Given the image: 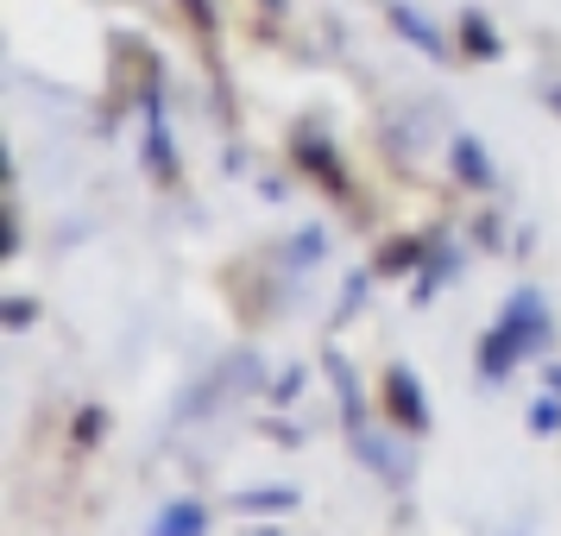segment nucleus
I'll return each instance as SVG.
<instances>
[{
    "instance_id": "nucleus-1",
    "label": "nucleus",
    "mask_w": 561,
    "mask_h": 536,
    "mask_svg": "<svg viewBox=\"0 0 561 536\" xmlns=\"http://www.w3.org/2000/svg\"><path fill=\"white\" fill-rule=\"evenodd\" d=\"M499 329H511L524 347H549L556 341V316H549V304L536 297V290H511V304H505V316H499Z\"/></svg>"
},
{
    "instance_id": "nucleus-2",
    "label": "nucleus",
    "mask_w": 561,
    "mask_h": 536,
    "mask_svg": "<svg viewBox=\"0 0 561 536\" xmlns=\"http://www.w3.org/2000/svg\"><path fill=\"white\" fill-rule=\"evenodd\" d=\"M385 404H391V423L410 435L430 430V404H423V385H416V373L410 366H391L385 373Z\"/></svg>"
},
{
    "instance_id": "nucleus-3",
    "label": "nucleus",
    "mask_w": 561,
    "mask_h": 536,
    "mask_svg": "<svg viewBox=\"0 0 561 536\" xmlns=\"http://www.w3.org/2000/svg\"><path fill=\"white\" fill-rule=\"evenodd\" d=\"M385 20H391V26L404 32V38H410V45H416L423 57H435V64L448 57V38H442V26H435L430 13H416L410 0H385Z\"/></svg>"
},
{
    "instance_id": "nucleus-4",
    "label": "nucleus",
    "mask_w": 561,
    "mask_h": 536,
    "mask_svg": "<svg viewBox=\"0 0 561 536\" xmlns=\"http://www.w3.org/2000/svg\"><path fill=\"white\" fill-rule=\"evenodd\" d=\"M146 171H152L158 183L178 178V146H171V127H164V107H158V95L146 102Z\"/></svg>"
},
{
    "instance_id": "nucleus-5",
    "label": "nucleus",
    "mask_w": 561,
    "mask_h": 536,
    "mask_svg": "<svg viewBox=\"0 0 561 536\" xmlns=\"http://www.w3.org/2000/svg\"><path fill=\"white\" fill-rule=\"evenodd\" d=\"M448 164H455V178L467 183V190H492V183H499V171H492V158H485V146L473 139V133H455Z\"/></svg>"
},
{
    "instance_id": "nucleus-6",
    "label": "nucleus",
    "mask_w": 561,
    "mask_h": 536,
    "mask_svg": "<svg viewBox=\"0 0 561 536\" xmlns=\"http://www.w3.org/2000/svg\"><path fill=\"white\" fill-rule=\"evenodd\" d=\"M228 505L240 511V517H284V511L304 505V492H297V486H253V492H233Z\"/></svg>"
},
{
    "instance_id": "nucleus-7",
    "label": "nucleus",
    "mask_w": 561,
    "mask_h": 536,
    "mask_svg": "<svg viewBox=\"0 0 561 536\" xmlns=\"http://www.w3.org/2000/svg\"><path fill=\"white\" fill-rule=\"evenodd\" d=\"M524 354H530V347H524L511 329H499V322H492V334L480 341V373H485V379H505V373H511Z\"/></svg>"
},
{
    "instance_id": "nucleus-8",
    "label": "nucleus",
    "mask_w": 561,
    "mask_h": 536,
    "mask_svg": "<svg viewBox=\"0 0 561 536\" xmlns=\"http://www.w3.org/2000/svg\"><path fill=\"white\" fill-rule=\"evenodd\" d=\"M152 536H208V511L196 499H178L152 517Z\"/></svg>"
},
{
    "instance_id": "nucleus-9",
    "label": "nucleus",
    "mask_w": 561,
    "mask_h": 536,
    "mask_svg": "<svg viewBox=\"0 0 561 536\" xmlns=\"http://www.w3.org/2000/svg\"><path fill=\"white\" fill-rule=\"evenodd\" d=\"M455 32H460V45H467V57H480V64H492V57H505V38L485 26L480 13H460L455 20Z\"/></svg>"
},
{
    "instance_id": "nucleus-10",
    "label": "nucleus",
    "mask_w": 561,
    "mask_h": 536,
    "mask_svg": "<svg viewBox=\"0 0 561 536\" xmlns=\"http://www.w3.org/2000/svg\"><path fill=\"white\" fill-rule=\"evenodd\" d=\"M297 164H304L309 178H322L329 190H347V178H341V164H334V152L322 146V139H316V133H304V139H297Z\"/></svg>"
},
{
    "instance_id": "nucleus-11",
    "label": "nucleus",
    "mask_w": 561,
    "mask_h": 536,
    "mask_svg": "<svg viewBox=\"0 0 561 536\" xmlns=\"http://www.w3.org/2000/svg\"><path fill=\"white\" fill-rule=\"evenodd\" d=\"M410 265H423V240H391L373 272H379V278H398V272H410Z\"/></svg>"
},
{
    "instance_id": "nucleus-12",
    "label": "nucleus",
    "mask_w": 561,
    "mask_h": 536,
    "mask_svg": "<svg viewBox=\"0 0 561 536\" xmlns=\"http://www.w3.org/2000/svg\"><path fill=\"white\" fill-rule=\"evenodd\" d=\"M322 253H329V233L322 228H304L290 240V265H322Z\"/></svg>"
},
{
    "instance_id": "nucleus-13",
    "label": "nucleus",
    "mask_w": 561,
    "mask_h": 536,
    "mask_svg": "<svg viewBox=\"0 0 561 536\" xmlns=\"http://www.w3.org/2000/svg\"><path fill=\"white\" fill-rule=\"evenodd\" d=\"M556 430H561V391L542 398V404H530V435H556Z\"/></svg>"
},
{
    "instance_id": "nucleus-14",
    "label": "nucleus",
    "mask_w": 561,
    "mask_h": 536,
    "mask_svg": "<svg viewBox=\"0 0 561 536\" xmlns=\"http://www.w3.org/2000/svg\"><path fill=\"white\" fill-rule=\"evenodd\" d=\"M297 385H304V366L278 373V385H272V404H290V398H297Z\"/></svg>"
},
{
    "instance_id": "nucleus-15",
    "label": "nucleus",
    "mask_w": 561,
    "mask_h": 536,
    "mask_svg": "<svg viewBox=\"0 0 561 536\" xmlns=\"http://www.w3.org/2000/svg\"><path fill=\"white\" fill-rule=\"evenodd\" d=\"M32 316H38V309H32V297H13V304H7V329H26Z\"/></svg>"
},
{
    "instance_id": "nucleus-16",
    "label": "nucleus",
    "mask_w": 561,
    "mask_h": 536,
    "mask_svg": "<svg viewBox=\"0 0 561 536\" xmlns=\"http://www.w3.org/2000/svg\"><path fill=\"white\" fill-rule=\"evenodd\" d=\"M366 290H373V278H347V290H341V297H347V309L366 304Z\"/></svg>"
},
{
    "instance_id": "nucleus-17",
    "label": "nucleus",
    "mask_w": 561,
    "mask_h": 536,
    "mask_svg": "<svg viewBox=\"0 0 561 536\" xmlns=\"http://www.w3.org/2000/svg\"><path fill=\"white\" fill-rule=\"evenodd\" d=\"M95 430H107V417H102V410H82V423H77V435H82V442H89V435H95Z\"/></svg>"
},
{
    "instance_id": "nucleus-18",
    "label": "nucleus",
    "mask_w": 561,
    "mask_h": 536,
    "mask_svg": "<svg viewBox=\"0 0 561 536\" xmlns=\"http://www.w3.org/2000/svg\"><path fill=\"white\" fill-rule=\"evenodd\" d=\"M183 7H190V13H196L203 26H208V20H215V13H208V0H183Z\"/></svg>"
},
{
    "instance_id": "nucleus-19",
    "label": "nucleus",
    "mask_w": 561,
    "mask_h": 536,
    "mask_svg": "<svg viewBox=\"0 0 561 536\" xmlns=\"http://www.w3.org/2000/svg\"><path fill=\"white\" fill-rule=\"evenodd\" d=\"M549 391H561V366H549Z\"/></svg>"
},
{
    "instance_id": "nucleus-20",
    "label": "nucleus",
    "mask_w": 561,
    "mask_h": 536,
    "mask_svg": "<svg viewBox=\"0 0 561 536\" xmlns=\"http://www.w3.org/2000/svg\"><path fill=\"white\" fill-rule=\"evenodd\" d=\"M549 107H556V114H561V82H556V89H549Z\"/></svg>"
}]
</instances>
